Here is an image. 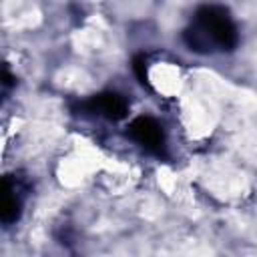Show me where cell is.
I'll use <instances>...</instances> for the list:
<instances>
[{"mask_svg":"<svg viewBox=\"0 0 257 257\" xmlns=\"http://www.w3.org/2000/svg\"><path fill=\"white\" fill-rule=\"evenodd\" d=\"M20 209H22V201L16 193V187L10 185V179H4L2 185V207H0V219L2 223L10 225L20 217Z\"/></svg>","mask_w":257,"mask_h":257,"instance_id":"cell-4","label":"cell"},{"mask_svg":"<svg viewBox=\"0 0 257 257\" xmlns=\"http://www.w3.org/2000/svg\"><path fill=\"white\" fill-rule=\"evenodd\" d=\"M183 38L185 44L199 54L217 50L231 52L239 44V32L229 10L215 4L201 6L195 12L191 26H187L183 32Z\"/></svg>","mask_w":257,"mask_h":257,"instance_id":"cell-1","label":"cell"},{"mask_svg":"<svg viewBox=\"0 0 257 257\" xmlns=\"http://www.w3.org/2000/svg\"><path fill=\"white\" fill-rule=\"evenodd\" d=\"M82 108L90 114L104 116L108 120H120L128 112V104L124 96H120L118 92H110V90L90 96L86 102H82Z\"/></svg>","mask_w":257,"mask_h":257,"instance_id":"cell-3","label":"cell"},{"mask_svg":"<svg viewBox=\"0 0 257 257\" xmlns=\"http://www.w3.org/2000/svg\"><path fill=\"white\" fill-rule=\"evenodd\" d=\"M126 135L141 145L147 153L163 157L167 151V143H165V133L161 128V124L151 118V116H137L128 126H126Z\"/></svg>","mask_w":257,"mask_h":257,"instance_id":"cell-2","label":"cell"}]
</instances>
